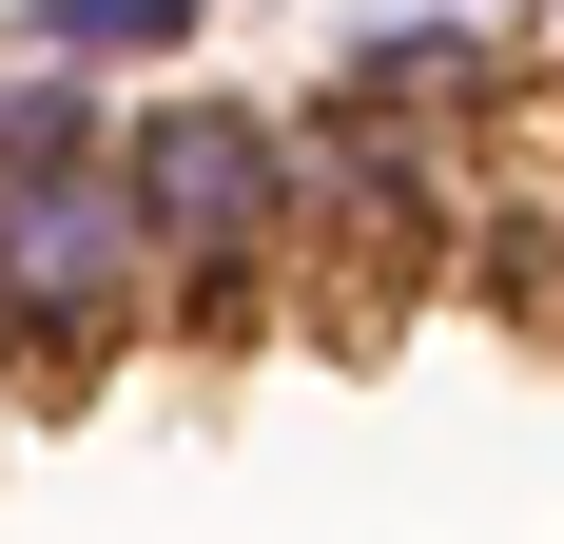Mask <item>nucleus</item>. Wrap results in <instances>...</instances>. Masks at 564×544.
Instances as JSON below:
<instances>
[{
  "label": "nucleus",
  "instance_id": "39448f33",
  "mask_svg": "<svg viewBox=\"0 0 564 544\" xmlns=\"http://www.w3.org/2000/svg\"><path fill=\"white\" fill-rule=\"evenodd\" d=\"M20 40H40V58H175L195 0H20Z\"/></svg>",
  "mask_w": 564,
  "mask_h": 544
},
{
  "label": "nucleus",
  "instance_id": "423d86ee",
  "mask_svg": "<svg viewBox=\"0 0 564 544\" xmlns=\"http://www.w3.org/2000/svg\"><path fill=\"white\" fill-rule=\"evenodd\" d=\"M20 389H40V330H20V292H0V409H20Z\"/></svg>",
  "mask_w": 564,
  "mask_h": 544
},
{
  "label": "nucleus",
  "instance_id": "f03ea898",
  "mask_svg": "<svg viewBox=\"0 0 564 544\" xmlns=\"http://www.w3.org/2000/svg\"><path fill=\"white\" fill-rule=\"evenodd\" d=\"M0 292L40 330V370H117L137 330H175V272H156V215L117 156H58V175H0Z\"/></svg>",
  "mask_w": 564,
  "mask_h": 544
},
{
  "label": "nucleus",
  "instance_id": "20e7f679",
  "mask_svg": "<svg viewBox=\"0 0 564 544\" xmlns=\"http://www.w3.org/2000/svg\"><path fill=\"white\" fill-rule=\"evenodd\" d=\"M137 117L98 98V58H40L20 40V78H0V175H58V156H117Z\"/></svg>",
  "mask_w": 564,
  "mask_h": 544
},
{
  "label": "nucleus",
  "instance_id": "7ed1b4c3",
  "mask_svg": "<svg viewBox=\"0 0 564 544\" xmlns=\"http://www.w3.org/2000/svg\"><path fill=\"white\" fill-rule=\"evenodd\" d=\"M332 98H350V117H409V137H448V117L507 98V58H487V20L448 0V20H370V40L332 58Z\"/></svg>",
  "mask_w": 564,
  "mask_h": 544
},
{
  "label": "nucleus",
  "instance_id": "f257e3e1",
  "mask_svg": "<svg viewBox=\"0 0 564 544\" xmlns=\"http://www.w3.org/2000/svg\"><path fill=\"white\" fill-rule=\"evenodd\" d=\"M117 175H137V215H156L175 330H234V312H253L292 253H312V175H292V117H253V98H195V78H175V98H137Z\"/></svg>",
  "mask_w": 564,
  "mask_h": 544
}]
</instances>
